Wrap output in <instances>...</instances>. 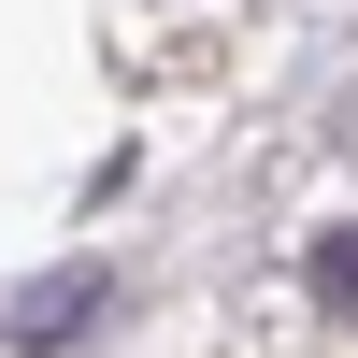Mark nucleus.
Listing matches in <instances>:
<instances>
[{
  "label": "nucleus",
  "instance_id": "nucleus-1",
  "mask_svg": "<svg viewBox=\"0 0 358 358\" xmlns=\"http://www.w3.org/2000/svg\"><path fill=\"white\" fill-rule=\"evenodd\" d=\"M101 315H115V273H101V258H57V273H29V287H15V315H0V330H15L29 358H72Z\"/></svg>",
  "mask_w": 358,
  "mask_h": 358
},
{
  "label": "nucleus",
  "instance_id": "nucleus-2",
  "mask_svg": "<svg viewBox=\"0 0 358 358\" xmlns=\"http://www.w3.org/2000/svg\"><path fill=\"white\" fill-rule=\"evenodd\" d=\"M315 301L358 315V229H330V244H315Z\"/></svg>",
  "mask_w": 358,
  "mask_h": 358
}]
</instances>
